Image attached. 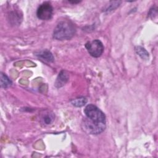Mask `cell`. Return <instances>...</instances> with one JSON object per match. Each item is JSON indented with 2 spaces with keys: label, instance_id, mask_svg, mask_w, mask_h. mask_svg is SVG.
Listing matches in <instances>:
<instances>
[{
  "label": "cell",
  "instance_id": "7",
  "mask_svg": "<svg viewBox=\"0 0 158 158\" xmlns=\"http://www.w3.org/2000/svg\"><path fill=\"white\" fill-rule=\"evenodd\" d=\"M11 85L12 81L8 77L3 73H1V86L4 88H7Z\"/></svg>",
  "mask_w": 158,
  "mask_h": 158
},
{
  "label": "cell",
  "instance_id": "3",
  "mask_svg": "<svg viewBox=\"0 0 158 158\" xmlns=\"http://www.w3.org/2000/svg\"><path fill=\"white\" fill-rule=\"evenodd\" d=\"M89 54L94 57H100L104 51V46L102 42L99 40H94L88 41L85 44Z\"/></svg>",
  "mask_w": 158,
  "mask_h": 158
},
{
  "label": "cell",
  "instance_id": "4",
  "mask_svg": "<svg viewBox=\"0 0 158 158\" xmlns=\"http://www.w3.org/2000/svg\"><path fill=\"white\" fill-rule=\"evenodd\" d=\"M53 14V8L50 3L44 2L38 8L36 15L38 19L42 20H48L52 18Z\"/></svg>",
  "mask_w": 158,
  "mask_h": 158
},
{
  "label": "cell",
  "instance_id": "2",
  "mask_svg": "<svg viewBox=\"0 0 158 158\" xmlns=\"http://www.w3.org/2000/svg\"><path fill=\"white\" fill-rule=\"evenodd\" d=\"M76 32L74 24L68 20L60 22L53 32V38L57 40H67L72 38Z\"/></svg>",
  "mask_w": 158,
  "mask_h": 158
},
{
  "label": "cell",
  "instance_id": "1",
  "mask_svg": "<svg viewBox=\"0 0 158 158\" xmlns=\"http://www.w3.org/2000/svg\"><path fill=\"white\" fill-rule=\"evenodd\" d=\"M84 113L86 117L82 120L81 128L85 132L90 135H98L104 131L106 119L102 110L93 104H88L85 107Z\"/></svg>",
  "mask_w": 158,
  "mask_h": 158
},
{
  "label": "cell",
  "instance_id": "6",
  "mask_svg": "<svg viewBox=\"0 0 158 158\" xmlns=\"http://www.w3.org/2000/svg\"><path fill=\"white\" fill-rule=\"evenodd\" d=\"M36 56L44 60L48 61V62H53L54 61V57L52 54V53L48 50L38 52L36 54Z\"/></svg>",
  "mask_w": 158,
  "mask_h": 158
},
{
  "label": "cell",
  "instance_id": "9",
  "mask_svg": "<svg viewBox=\"0 0 158 158\" xmlns=\"http://www.w3.org/2000/svg\"><path fill=\"white\" fill-rule=\"evenodd\" d=\"M135 51L138 55H139L143 59H147L149 57L148 52L145 50L144 48L141 46H136L135 48Z\"/></svg>",
  "mask_w": 158,
  "mask_h": 158
},
{
  "label": "cell",
  "instance_id": "10",
  "mask_svg": "<svg viewBox=\"0 0 158 158\" xmlns=\"http://www.w3.org/2000/svg\"><path fill=\"white\" fill-rule=\"evenodd\" d=\"M54 117L53 115V114H47L44 117H43V120H44V122L46 123V124H50L54 120Z\"/></svg>",
  "mask_w": 158,
  "mask_h": 158
},
{
  "label": "cell",
  "instance_id": "8",
  "mask_svg": "<svg viewBox=\"0 0 158 158\" xmlns=\"http://www.w3.org/2000/svg\"><path fill=\"white\" fill-rule=\"evenodd\" d=\"M87 102V99L85 97H80L75 98L71 101V103L75 107H82Z\"/></svg>",
  "mask_w": 158,
  "mask_h": 158
},
{
  "label": "cell",
  "instance_id": "5",
  "mask_svg": "<svg viewBox=\"0 0 158 158\" xmlns=\"http://www.w3.org/2000/svg\"><path fill=\"white\" fill-rule=\"evenodd\" d=\"M68 80H69L68 74L66 73L65 71L62 70L59 73V75L55 83V86L57 88L62 87L67 83Z\"/></svg>",
  "mask_w": 158,
  "mask_h": 158
}]
</instances>
